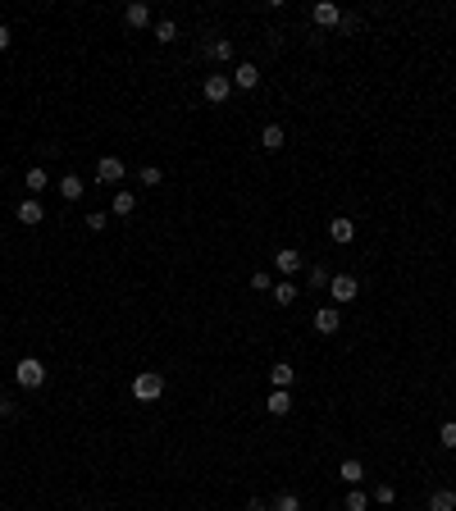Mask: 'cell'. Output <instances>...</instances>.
I'll return each mask as SVG.
<instances>
[{"label": "cell", "mask_w": 456, "mask_h": 511, "mask_svg": "<svg viewBox=\"0 0 456 511\" xmlns=\"http://www.w3.org/2000/svg\"><path fill=\"white\" fill-rule=\"evenodd\" d=\"M269 511H302V498H297L292 488H283V493H278L274 503H269Z\"/></svg>", "instance_id": "cb8c5ba5"}, {"label": "cell", "mask_w": 456, "mask_h": 511, "mask_svg": "<svg viewBox=\"0 0 456 511\" xmlns=\"http://www.w3.org/2000/svg\"><path fill=\"white\" fill-rule=\"evenodd\" d=\"M9 416H14V402L5 398V402H0V420H9Z\"/></svg>", "instance_id": "d6a6232c"}, {"label": "cell", "mask_w": 456, "mask_h": 511, "mask_svg": "<svg viewBox=\"0 0 456 511\" xmlns=\"http://www.w3.org/2000/svg\"><path fill=\"white\" fill-rule=\"evenodd\" d=\"M338 479H343V484H352V488H361V479H365V466L356 457H347L343 466H338Z\"/></svg>", "instance_id": "9a60e30c"}, {"label": "cell", "mask_w": 456, "mask_h": 511, "mask_svg": "<svg viewBox=\"0 0 456 511\" xmlns=\"http://www.w3.org/2000/svg\"><path fill=\"white\" fill-rule=\"evenodd\" d=\"M228 92H233V78H228V73H210V78H206V101H228Z\"/></svg>", "instance_id": "9c48e42d"}, {"label": "cell", "mask_w": 456, "mask_h": 511, "mask_svg": "<svg viewBox=\"0 0 456 511\" xmlns=\"http://www.w3.org/2000/svg\"><path fill=\"white\" fill-rule=\"evenodd\" d=\"M343 511H370V493H365V488H352V493L343 498Z\"/></svg>", "instance_id": "603a6c76"}, {"label": "cell", "mask_w": 456, "mask_h": 511, "mask_svg": "<svg viewBox=\"0 0 456 511\" xmlns=\"http://www.w3.org/2000/svg\"><path fill=\"white\" fill-rule=\"evenodd\" d=\"M9 42H14V37H9V27L0 23V51H9Z\"/></svg>", "instance_id": "1f68e13d"}, {"label": "cell", "mask_w": 456, "mask_h": 511, "mask_svg": "<svg viewBox=\"0 0 456 511\" xmlns=\"http://www.w3.org/2000/svg\"><path fill=\"white\" fill-rule=\"evenodd\" d=\"M374 503H379V507L397 503V488H393V484H374Z\"/></svg>", "instance_id": "83f0119b"}, {"label": "cell", "mask_w": 456, "mask_h": 511, "mask_svg": "<svg viewBox=\"0 0 456 511\" xmlns=\"http://www.w3.org/2000/svg\"><path fill=\"white\" fill-rule=\"evenodd\" d=\"M96 178L110 183V187L119 192V183L128 178V169H123V160H119V156H101V165H96Z\"/></svg>", "instance_id": "277c9868"}, {"label": "cell", "mask_w": 456, "mask_h": 511, "mask_svg": "<svg viewBox=\"0 0 456 511\" xmlns=\"http://www.w3.org/2000/svg\"><path fill=\"white\" fill-rule=\"evenodd\" d=\"M328 297H333V306H347L361 297V283H356V274H333L328 278Z\"/></svg>", "instance_id": "3957f363"}, {"label": "cell", "mask_w": 456, "mask_h": 511, "mask_svg": "<svg viewBox=\"0 0 456 511\" xmlns=\"http://www.w3.org/2000/svg\"><path fill=\"white\" fill-rule=\"evenodd\" d=\"M133 398L137 402H160L164 398V379L155 370H142L137 379H133Z\"/></svg>", "instance_id": "7a4b0ae2"}, {"label": "cell", "mask_w": 456, "mask_h": 511, "mask_svg": "<svg viewBox=\"0 0 456 511\" xmlns=\"http://www.w3.org/2000/svg\"><path fill=\"white\" fill-rule=\"evenodd\" d=\"M274 269L283 278H292L297 269H302V252H297V247H283V252H274Z\"/></svg>", "instance_id": "ba28073f"}, {"label": "cell", "mask_w": 456, "mask_h": 511, "mask_svg": "<svg viewBox=\"0 0 456 511\" xmlns=\"http://www.w3.org/2000/svg\"><path fill=\"white\" fill-rule=\"evenodd\" d=\"M269 297H274V302H278V306H292V302H297V297H302V288H297V283H292V278H278V283H274V293H269Z\"/></svg>", "instance_id": "d6986e66"}, {"label": "cell", "mask_w": 456, "mask_h": 511, "mask_svg": "<svg viewBox=\"0 0 456 511\" xmlns=\"http://www.w3.org/2000/svg\"><path fill=\"white\" fill-rule=\"evenodd\" d=\"M14 219H18V224H23V228H37V224H42V219H46V206H42V201H37V197H27V201H18Z\"/></svg>", "instance_id": "5b68a950"}, {"label": "cell", "mask_w": 456, "mask_h": 511, "mask_svg": "<svg viewBox=\"0 0 456 511\" xmlns=\"http://www.w3.org/2000/svg\"><path fill=\"white\" fill-rule=\"evenodd\" d=\"M429 511H456V493L452 488H433L429 493Z\"/></svg>", "instance_id": "ffe728a7"}, {"label": "cell", "mask_w": 456, "mask_h": 511, "mask_svg": "<svg viewBox=\"0 0 456 511\" xmlns=\"http://www.w3.org/2000/svg\"><path fill=\"white\" fill-rule=\"evenodd\" d=\"M206 55H210V60H219V64H228L233 60V42H228V37H219V42L206 46Z\"/></svg>", "instance_id": "44dd1931"}, {"label": "cell", "mask_w": 456, "mask_h": 511, "mask_svg": "<svg viewBox=\"0 0 456 511\" xmlns=\"http://www.w3.org/2000/svg\"><path fill=\"white\" fill-rule=\"evenodd\" d=\"M137 178H142V183H147V187H160V183H164V173H160V169H155V165H147V169H142V173H137Z\"/></svg>", "instance_id": "f546056e"}, {"label": "cell", "mask_w": 456, "mask_h": 511, "mask_svg": "<svg viewBox=\"0 0 456 511\" xmlns=\"http://www.w3.org/2000/svg\"><path fill=\"white\" fill-rule=\"evenodd\" d=\"M87 228H92V233H105V228H110V215H101V210H92V215H87Z\"/></svg>", "instance_id": "f1b7e54d"}, {"label": "cell", "mask_w": 456, "mask_h": 511, "mask_svg": "<svg viewBox=\"0 0 456 511\" xmlns=\"http://www.w3.org/2000/svg\"><path fill=\"white\" fill-rule=\"evenodd\" d=\"M310 18H315L319 27H343V9H338V5H328V0H319V5L310 9Z\"/></svg>", "instance_id": "30bf717a"}, {"label": "cell", "mask_w": 456, "mask_h": 511, "mask_svg": "<svg viewBox=\"0 0 456 511\" xmlns=\"http://www.w3.org/2000/svg\"><path fill=\"white\" fill-rule=\"evenodd\" d=\"M123 23H128V27H151V5H142V0H133V5L123 9Z\"/></svg>", "instance_id": "2e32d148"}, {"label": "cell", "mask_w": 456, "mask_h": 511, "mask_svg": "<svg viewBox=\"0 0 456 511\" xmlns=\"http://www.w3.org/2000/svg\"><path fill=\"white\" fill-rule=\"evenodd\" d=\"M251 288H256V293H274V274H269V269H256V274H251Z\"/></svg>", "instance_id": "484cf974"}, {"label": "cell", "mask_w": 456, "mask_h": 511, "mask_svg": "<svg viewBox=\"0 0 456 511\" xmlns=\"http://www.w3.org/2000/svg\"><path fill=\"white\" fill-rule=\"evenodd\" d=\"M292 379H297V370L288 361H274V365H269V383H274V388H292Z\"/></svg>", "instance_id": "e0dca14e"}, {"label": "cell", "mask_w": 456, "mask_h": 511, "mask_svg": "<svg viewBox=\"0 0 456 511\" xmlns=\"http://www.w3.org/2000/svg\"><path fill=\"white\" fill-rule=\"evenodd\" d=\"M315 329L324 333V338H333V333L343 329V315H338V306H324V311H315Z\"/></svg>", "instance_id": "8fae6325"}, {"label": "cell", "mask_w": 456, "mask_h": 511, "mask_svg": "<svg viewBox=\"0 0 456 511\" xmlns=\"http://www.w3.org/2000/svg\"><path fill=\"white\" fill-rule=\"evenodd\" d=\"M133 210H137V197H133L128 187H119V192H114V201H110V215L114 219H128Z\"/></svg>", "instance_id": "4fadbf2b"}, {"label": "cell", "mask_w": 456, "mask_h": 511, "mask_svg": "<svg viewBox=\"0 0 456 511\" xmlns=\"http://www.w3.org/2000/svg\"><path fill=\"white\" fill-rule=\"evenodd\" d=\"M283 142H288V133L278 128V123H265V128H260V147L265 151H283Z\"/></svg>", "instance_id": "ac0fdd59"}, {"label": "cell", "mask_w": 456, "mask_h": 511, "mask_svg": "<svg viewBox=\"0 0 456 511\" xmlns=\"http://www.w3.org/2000/svg\"><path fill=\"white\" fill-rule=\"evenodd\" d=\"M23 187H27V197H42V192L51 187V178H46V169H42V165H32V169L23 173Z\"/></svg>", "instance_id": "5bb4252c"}, {"label": "cell", "mask_w": 456, "mask_h": 511, "mask_svg": "<svg viewBox=\"0 0 456 511\" xmlns=\"http://www.w3.org/2000/svg\"><path fill=\"white\" fill-rule=\"evenodd\" d=\"M60 197L64 201H78V197H82V178H78V173H64V178H60Z\"/></svg>", "instance_id": "7402d4cb"}, {"label": "cell", "mask_w": 456, "mask_h": 511, "mask_svg": "<svg viewBox=\"0 0 456 511\" xmlns=\"http://www.w3.org/2000/svg\"><path fill=\"white\" fill-rule=\"evenodd\" d=\"M233 87H242V92H256V87H260V69H256L251 60H242L238 69H233Z\"/></svg>", "instance_id": "52a82bcc"}, {"label": "cell", "mask_w": 456, "mask_h": 511, "mask_svg": "<svg viewBox=\"0 0 456 511\" xmlns=\"http://www.w3.org/2000/svg\"><path fill=\"white\" fill-rule=\"evenodd\" d=\"M328 242H338V247H347V242H356V219H347V215H338V219H328Z\"/></svg>", "instance_id": "8992f818"}, {"label": "cell", "mask_w": 456, "mask_h": 511, "mask_svg": "<svg viewBox=\"0 0 456 511\" xmlns=\"http://www.w3.org/2000/svg\"><path fill=\"white\" fill-rule=\"evenodd\" d=\"M155 42H160V46L178 42V23H173V18H160V23H155Z\"/></svg>", "instance_id": "d4e9b609"}, {"label": "cell", "mask_w": 456, "mask_h": 511, "mask_svg": "<svg viewBox=\"0 0 456 511\" xmlns=\"http://www.w3.org/2000/svg\"><path fill=\"white\" fill-rule=\"evenodd\" d=\"M265 411H269V416H288V411H292V393H288V388H269Z\"/></svg>", "instance_id": "7c38bea8"}, {"label": "cell", "mask_w": 456, "mask_h": 511, "mask_svg": "<svg viewBox=\"0 0 456 511\" xmlns=\"http://www.w3.org/2000/svg\"><path fill=\"white\" fill-rule=\"evenodd\" d=\"M306 283H310V288H328V269H319V265H315V269H310V278H306Z\"/></svg>", "instance_id": "4dcf8cb0"}, {"label": "cell", "mask_w": 456, "mask_h": 511, "mask_svg": "<svg viewBox=\"0 0 456 511\" xmlns=\"http://www.w3.org/2000/svg\"><path fill=\"white\" fill-rule=\"evenodd\" d=\"M247 511H269V507L260 503V498H251V503H247Z\"/></svg>", "instance_id": "836d02e7"}, {"label": "cell", "mask_w": 456, "mask_h": 511, "mask_svg": "<svg viewBox=\"0 0 456 511\" xmlns=\"http://www.w3.org/2000/svg\"><path fill=\"white\" fill-rule=\"evenodd\" d=\"M14 379H18V388H42V383H46V361L23 356V361L14 365Z\"/></svg>", "instance_id": "6da1fadb"}, {"label": "cell", "mask_w": 456, "mask_h": 511, "mask_svg": "<svg viewBox=\"0 0 456 511\" xmlns=\"http://www.w3.org/2000/svg\"><path fill=\"white\" fill-rule=\"evenodd\" d=\"M438 443H443V448H456V420H443V429H438Z\"/></svg>", "instance_id": "4316f807"}, {"label": "cell", "mask_w": 456, "mask_h": 511, "mask_svg": "<svg viewBox=\"0 0 456 511\" xmlns=\"http://www.w3.org/2000/svg\"><path fill=\"white\" fill-rule=\"evenodd\" d=\"M0 242H5V228H0Z\"/></svg>", "instance_id": "e575fe53"}]
</instances>
